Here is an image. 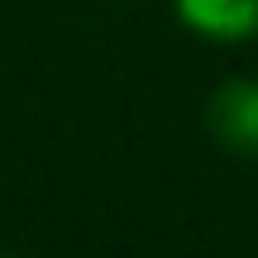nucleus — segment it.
Wrapping results in <instances>:
<instances>
[{
  "label": "nucleus",
  "mask_w": 258,
  "mask_h": 258,
  "mask_svg": "<svg viewBox=\"0 0 258 258\" xmlns=\"http://www.w3.org/2000/svg\"><path fill=\"white\" fill-rule=\"evenodd\" d=\"M0 258H15V253H0Z\"/></svg>",
  "instance_id": "obj_3"
},
{
  "label": "nucleus",
  "mask_w": 258,
  "mask_h": 258,
  "mask_svg": "<svg viewBox=\"0 0 258 258\" xmlns=\"http://www.w3.org/2000/svg\"><path fill=\"white\" fill-rule=\"evenodd\" d=\"M177 19L215 43L258 38V0H177Z\"/></svg>",
  "instance_id": "obj_2"
},
{
  "label": "nucleus",
  "mask_w": 258,
  "mask_h": 258,
  "mask_svg": "<svg viewBox=\"0 0 258 258\" xmlns=\"http://www.w3.org/2000/svg\"><path fill=\"white\" fill-rule=\"evenodd\" d=\"M206 129L234 158L258 163V77H230L206 101Z\"/></svg>",
  "instance_id": "obj_1"
}]
</instances>
